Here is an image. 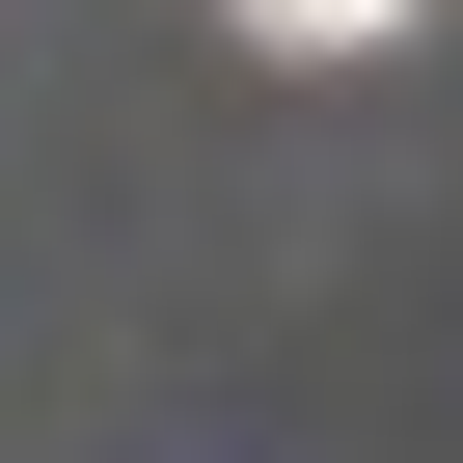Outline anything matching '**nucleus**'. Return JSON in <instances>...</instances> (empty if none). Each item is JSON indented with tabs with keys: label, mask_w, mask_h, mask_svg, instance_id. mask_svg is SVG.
<instances>
[{
	"label": "nucleus",
	"mask_w": 463,
	"mask_h": 463,
	"mask_svg": "<svg viewBox=\"0 0 463 463\" xmlns=\"http://www.w3.org/2000/svg\"><path fill=\"white\" fill-rule=\"evenodd\" d=\"M246 28H273V55H354V28H409V0H246Z\"/></svg>",
	"instance_id": "obj_1"
}]
</instances>
